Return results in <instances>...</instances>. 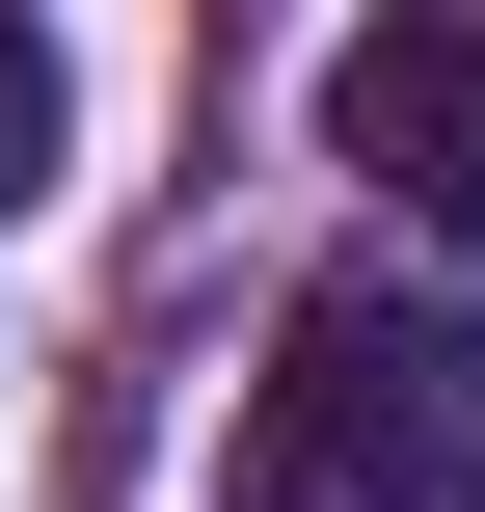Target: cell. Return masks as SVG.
I'll return each instance as SVG.
<instances>
[{"mask_svg":"<svg viewBox=\"0 0 485 512\" xmlns=\"http://www.w3.org/2000/svg\"><path fill=\"white\" fill-rule=\"evenodd\" d=\"M324 162L405 216V243H485V0H378L324 54Z\"/></svg>","mask_w":485,"mask_h":512,"instance_id":"obj_2","label":"cell"},{"mask_svg":"<svg viewBox=\"0 0 485 512\" xmlns=\"http://www.w3.org/2000/svg\"><path fill=\"white\" fill-rule=\"evenodd\" d=\"M27 189H54V27L0 0V216H27Z\"/></svg>","mask_w":485,"mask_h":512,"instance_id":"obj_3","label":"cell"},{"mask_svg":"<svg viewBox=\"0 0 485 512\" xmlns=\"http://www.w3.org/2000/svg\"><path fill=\"white\" fill-rule=\"evenodd\" d=\"M216 512H485V297H405V270H324L243 378V459Z\"/></svg>","mask_w":485,"mask_h":512,"instance_id":"obj_1","label":"cell"}]
</instances>
